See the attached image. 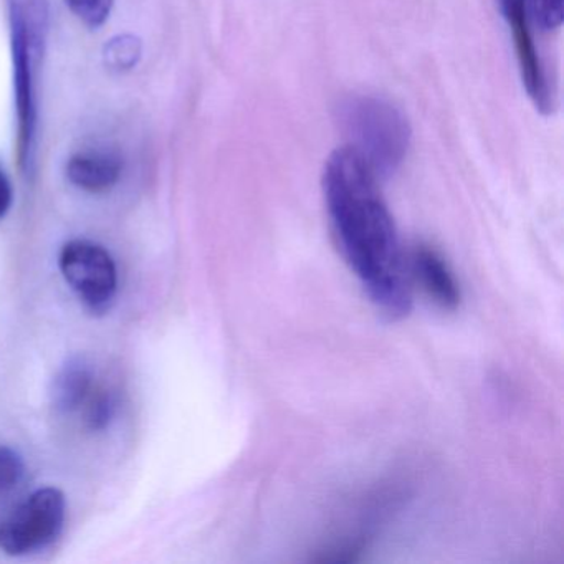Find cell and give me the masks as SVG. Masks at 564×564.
<instances>
[{"label":"cell","mask_w":564,"mask_h":564,"mask_svg":"<svg viewBox=\"0 0 564 564\" xmlns=\"http://www.w3.org/2000/svg\"><path fill=\"white\" fill-rule=\"evenodd\" d=\"M379 177L351 148L336 150L323 171L333 236L369 302L389 319L412 310V276Z\"/></svg>","instance_id":"1"},{"label":"cell","mask_w":564,"mask_h":564,"mask_svg":"<svg viewBox=\"0 0 564 564\" xmlns=\"http://www.w3.org/2000/svg\"><path fill=\"white\" fill-rule=\"evenodd\" d=\"M11 39L12 87L18 118V163L22 176L37 171L41 77L48 37L47 0H6Z\"/></svg>","instance_id":"2"},{"label":"cell","mask_w":564,"mask_h":564,"mask_svg":"<svg viewBox=\"0 0 564 564\" xmlns=\"http://www.w3.org/2000/svg\"><path fill=\"white\" fill-rule=\"evenodd\" d=\"M348 148L365 160L376 176L391 177L408 158L411 127L391 101L376 95H349L338 107Z\"/></svg>","instance_id":"3"},{"label":"cell","mask_w":564,"mask_h":564,"mask_svg":"<svg viewBox=\"0 0 564 564\" xmlns=\"http://www.w3.org/2000/svg\"><path fill=\"white\" fill-rule=\"evenodd\" d=\"M67 518V498L57 487L32 491L0 523V550L9 556H28L58 540Z\"/></svg>","instance_id":"4"},{"label":"cell","mask_w":564,"mask_h":564,"mask_svg":"<svg viewBox=\"0 0 564 564\" xmlns=\"http://www.w3.org/2000/svg\"><path fill=\"white\" fill-rule=\"evenodd\" d=\"M62 275L75 295L95 315L107 313L118 293V267L100 243L74 239L58 253Z\"/></svg>","instance_id":"5"},{"label":"cell","mask_w":564,"mask_h":564,"mask_svg":"<svg viewBox=\"0 0 564 564\" xmlns=\"http://www.w3.org/2000/svg\"><path fill=\"white\" fill-rule=\"evenodd\" d=\"M497 6L513 39L521 84L536 110L550 115L554 108L553 91L534 44L533 32H531L533 24L528 18L523 0H497Z\"/></svg>","instance_id":"6"},{"label":"cell","mask_w":564,"mask_h":564,"mask_svg":"<svg viewBox=\"0 0 564 564\" xmlns=\"http://www.w3.org/2000/svg\"><path fill=\"white\" fill-rule=\"evenodd\" d=\"M412 282L417 280L429 299L434 300L441 308L457 310L462 302V290L438 250L431 246L415 247L409 260Z\"/></svg>","instance_id":"7"},{"label":"cell","mask_w":564,"mask_h":564,"mask_svg":"<svg viewBox=\"0 0 564 564\" xmlns=\"http://www.w3.org/2000/svg\"><path fill=\"white\" fill-rule=\"evenodd\" d=\"M68 183L90 194H104L120 183L123 158L115 151L84 150L75 153L65 166Z\"/></svg>","instance_id":"8"},{"label":"cell","mask_w":564,"mask_h":564,"mask_svg":"<svg viewBox=\"0 0 564 564\" xmlns=\"http://www.w3.org/2000/svg\"><path fill=\"white\" fill-rule=\"evenodd\" d=\"M97 371L84 356H72L62 365L52 382V405L58 415H80L85 402L97 386Z\"/></svg>","instance_id":"9"},{"label":"cell","mask_w":564,"mask_h":564,"mask_svg":"<svg viewBox=\"0 0 564 564\" xmlns=\"http://www.w3.org/2000/svg\"><path fill=\"white\" fill-rule=\"evenodd\" d=\"M118 398L110 388L97 382L90 398L85 402L80 415L85 427L91 432H101L110 427L117 414Z\"/></svg>","instance_id":"10"},{"label":"cell","mask_w":564,"mask_h":564,"mask_svg":"<svg viewBox=\"0 0 564 564\" xmlns=\"http://www.w3.org/2000/svg\"><path fill=\"white\" fill-rule=\"evenodd\" d=\"M528 18L534 28L553 32L563 25L564 0H523Z\"/></svg>","instance_id":"11"},{"label":"cell","mask_w":564,"mask_h":564,"mask_svg":"<svg viewBox=\"0 0 564 564\" xmlns=\"http://www.w3.org/2000/svg\"><path fill=\"white\" fill-rule=\"evenodd\" d=\"M24 475L22 455L8 445H0V497L12 494L24 480Z\"/></svg>","instance_id":"12"},{"label":"cell","mask_w":564,"mask_h":564,"mask_svg":"<svg viewBox=\"0 0 564 564\" xmlns=\"http://www.w3.org/2000/svg\"><path fill=\"white\" fill-rule=\"evenodd\" d=\"M72 14L87 28L100 29L110 19L115 0H65Z\"/></svg>","instance_id":"13"},{"label":"cell","mask_w":564,"mask_h":564,"mask_svg":"<svg viewBox=\"0 0 564 564\" xmlns=\"http://www.w3.org/2000/svg\"><path fill=\"white\" fill-rule=\"evenodd\" d=\"M140 55V41L134 37H128V35L115 39V41L110 42V45H107V62L117 70L133 68Z\"/></svg>","instance_id":"14"},{"label":"cell","mask_w":564,"mask_h":564,"mask_svg":"<svg viewBox=\"0 0 564 564\" xmlns=\"http://www.w3.org/2000/svg\"><path fill=\"white\" fill-rule=\"evenodd\" d=\"M12 204H14V186L4 167L0 166V220L8 216Z\"/></svg>","instance_id":"15"}]
</instances>
